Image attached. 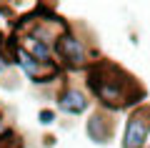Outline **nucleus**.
Wrapping results in <instances>:
<instances>
[{
    "label": "nucleus",
    "mask_w": 150,
    "mask_h": 148,
    "mask_svg": "<svg viewBox=\"0 0 150 148\" xmlns=\"http://www.w3.org/2000/svg\"><path fill=\"white\" fill-rule=\"evenodd\" d=\"M88 73V90L98 101V108H105L110 113L125 111V108H138L145 103V88L133 73L123 68V65L112 63L108 58H100L93 63Z\"/></svg>",
    "instance_id": "f257e3e1"
},
{
    "label": "nucleus",
    "mask_w": 150,
    "mask_h": 148,
    "mask_svg": "<svg viewBox=\"0 0 150 148\" xmlns=\"http://www.w3.org/2000/svg\"><path fill=\"white\" fill-rule=\"evenodd\" d=\"M53 60L60 65V70H88L93 63L100 60V48L93 40L90 30L83 38L78 28H70L53 45Z\"/></svg>",
    "instance_id": "f03ea898"
},
{
    "label": "nucleus",
    "mask_w": 150,
    "mask_h": 148,
    "mask_svg": "<svg viewBox=\"0 0 150 148\" xmlns=\"http://www.w3.org/2000/svg\"><path fill=\"white\" fill-rule=\"evenodd\" d=\"M150 146V103H140L128 113L120 136V148H148Z\"/></svg>",
    "instance_id": "7ed1b4c3"
},
{
    "label": "nucleus",
    "mask_w": 150,
    "mask_h": 148,
    "mask_svg": "<svg viewBox=\"0 0 150 148\" xmlns=\"http://www.w3.org/2000/svg\"><path fill=\"white\" fill-rule=\"evenodd\" d=\"M85 136L95 146H108L115 136V113L105 108H95L85 121Z\"/></svg>",
    "instance_id": "20e7f679"
},
{
    "label": "nucleus",
    "mask_w": 150,
    "mask_h": 148,
    "mask_svg": "<svg viewBox=\"0 0 150 148\" xmlns=\"http://www.w3.org/2000/svg\"><path fill=\"white\" fill-rule=\"evenodd\" d=\"M55 103H58V111L65 113V116H83V113L90 111V95L83 88L70 85V83H65L55 93Z\"/></svg>",
    "instance_id": "39448f33"
},
{
    "label": "nucleus",
    "mask_w": 150,
    "mask_h": 148,
    "mask_svg": "<svg viewBox=\"0 0 150 148\" xmlns=\"http://www.w3.org/2000/svg\"><path fill=\"white\" fill-rule=\"evenodd\" d=\"M15 40L20 43V48L28 55H33L35 60H40V63H53V45H50V43L40 40V38H35V35L15 38Z\"/></svg>",
    "instance_id": "423d86ee"
},
{
    "label": "nucleus",
    "mask_w": 150,
    "mask_h": 148,
    "mask_svg": "<svg viewBox=\"0 0 150 148\" xmlns=\"http://www.w3.org/2000/svg\"><path fill=\"white\" fill-rule=\"evenodd\" d=\"M0 148H25V141H23V136L18 131H13L0 138Z\"/></svg>",
    "instance_id": "0eeeda50"
},
{
    "label": "nucleus",
    "mask_w": 150,
    "mask_h": 148,
    "mask_svg": "<svg viewBox=\"0 0 150 148\" xmlns=\"http://www.w3.org/2000/svg\"><path fill=\"white\" fill-rule=\"evenodd\" d=\"M38 121H40V126H53L58 121V111L55 108H40L38 111Z\"/></svg>",
    "instance_id": "6e6552de"
},
{
    "label": "nucleus",
    "mask_w": 150,
    "mask_h": 148,
    "mask_svg": "<svg viewBox=\"0 0 150 148\" xmlns=\"http://www.w3.org/2000/svg\"><path fill=\"white\" fill-rule=\"evenodd\" d=\"M148 148H150V146H148Z\"/></svg>",
    "instance_id": "1a4fd4ad"
}]
</instances>
